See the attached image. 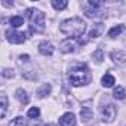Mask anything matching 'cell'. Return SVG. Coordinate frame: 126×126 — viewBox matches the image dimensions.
Returning <instances> with one entry per match:
<instances>
[{
  "label": "cell",
  "mask_w": 126,
  "mask_h": 126,
  "mask_svg": "<svg viewBox=\"0 0 126 126\" xmlns=\"http://www.w3.org/2000/svg\"><path fill=\"white\" fill-rule=\"evenodd\" d=\"M21 59H28V55H21Z\"/></svg>",
  "instance_id": "obj_24"
},
{
  "label": "cell",
  "mask_w": 126,
  "mask_h": 126,
  "mask_svg": "<svg viewBox=\"0 0 126 126\" xmlns=\"http://www.w3.org/2000/svg\"><path fill=\"white\" fill-rule=\"evenodd\" d=\"M94 59L98 62V64H101V62H102V59H104V52H102L101 49L95 50V53H94Z\"/></svg>",
  "instance_id": "obj_23"
},
{
  "label": "cell",
  "mask_w": 126,
  "mask_h": 126,
  "mask_svg": "<svg viewBox=\"0 0 126 126\" xmlns=\"http://www.w3.org/2000/svg\"><path fill=\"white\" fill-rule=\"evenodd\" d=\"M111 59L114 62H117V64H123V62H126V53H123V52H113L111 53Z\"/></svg>",
  "instance_id": "obj_13"
},
{
  "label": "cell",
  "mask_w": 126,
  "mask_h": 126,
  "mask_svg": "<svg viewBox=\"0 0 126 126\" xmlns=\"http://www.w3.org/2000/svg\"><path fill=\"white\" fill-rule=\"evenodd\" d=\"M70 82L73 86H85L91 83V71L85 64H74L70 70Z\"/></svg>",
  "instance_id": "obj_2"
},
{
  "label": "cell",
  "mask_w": 126,
  "mask_h": 126,
  "mask_svg": "<svg viewBox=\"0 0 126 126\" xmlns=\"http://www.w3.org/2000/svg\"><path fill=\"white\" fill-rule=\"evenodd\" d=\"M79 43H82V40H77V39H74V37H68V39H65V40L61 42L59 50H61L62 53H73V52L77 50Z\"/></svg>",
  "instance_id": "obj_5"
},
{
  "label": "cell",
  "mask_w": 126,
  "mask_h": 126,
  "mask_svg": "<svg viewBox=\"0 0 126 126\" xmlns=\"http://www.w3.org/2000/svg\"><path fill=\"white\" fill-rule=\"evenodd\" d=\"M27 116H28V117H31V119L39 117V116H40V110H39V107H31V108L28 110Z\"/></svg>",
  "instance_id": "obj_22"
},
{
  "label": "cell",
  "mask_w": 126,
  "mask_h": 126,
  "mask_svg": "<svg viewBox=\"0 0 126 126\" xmlns=\"http://www.w3.org/2000/svg\"><path fill=\"white\" fill-rule=\"evenodd\" d=\"M86 30V24L83 19L80 18H70V19H65L62 21L61 25H59V31L64 33L70 37H74V39H80V36L85 33Z\"/></svg>",
  "instance_id": "obj_1"
},
{
  "label": "cell",
  "mask_w": 126,
  "mask_h": 126,
  "mask_svg": "<svg viewBox=\"0 0 126 126\" xmlns=\"http://www.w3.org/2000/svg\"><path fill=\"white\" fill-rule=\"evenodd\" d=\"M49 92H50V85L46 83V85H43L40 89H37V96H39V98H43V96H46Z\"/></svg>",
  "instance_id": "obj_19"
},
{
  "label": "cell",
  "mask_w": 126,
  "mask_h": 126,
  "mask_svg": "<svg viewBox=\"0 0 126 126\" xmlns=\"http://www.w3.org/2000/svg\"><path fill=\"white\" fill-rule=\"evenodd\" d=\"M15 96L18 98V101H19L21 104H28V101H30V98H28V95H27V92H25L24 89H16Z\"/></svg>",
  "instance_id": "obj_11"
},
{
  "label": "cell",
  "mask_w": 126,
  "mask_h": 126,
  "mask_svg": "<svg viewBox=\"0 0 126 126\" xmlns=\"http://www.w3.org/2000/svg\"><path fill=\"white\" fill-rule=\"evenodd\" d=\"M80 117H82V122H89L92 119V110L88 107H83L80 111Z\"/></svg>",
  "instance_id": "obj_14"
},
{
  "label": "cell",
  "mask_w": 126,
  "mask_h": 126,
  "mask_svg": "<svg viewBox=\"0 0 126 126\" xmlns=\"http://www.w3.org/2000/svg\"><path fill=\"white\" fill-rule=\"evenodd\" d=\"M101 8H102V2L89 0V2L85 5V15L88 18H99V16H104Z\"/></svg>",
  "instance_id": "obj_4"
},
{
  "label": "cell",
  "mask_w": 126,
  "mask_h": 126,
  "mask_svg": "<svg viewBox=\"0 0 126 126\" xmlns=\"http://www.w3.org/2000/svg\"><path fill=\"white\" fill-rule=\"evenodd\" d=\"M0 101H2V111H0V116L5 117L6 116V110H8V98L5 94L0 95Z\"/></svg>",
  "instance_id": "obj_17"
},
{
  "label": "cell",
  "mask_w": 126,
  "mask_h": 126,
  "mask_svg": "<svg viewBox=\"0 0 126 126\" xmlns=\"http://www.w3.org/2000/svg\"><path fill=\"white\" fill-rule=\"evenodd\" d=\"M114 83H116V79H114L111 74H105V76L101 79V85H102L104 88H111V86H114Z\"/></svg>",
  "instance_id": "obj_12"
},
{
  "label": "cell",
  "mask_w": 126,
  "mask_h": 126,
  "mask_svg": "<svg viewBox=\"0 0 126 126\" xmlns=\"http://www.w3.org/2000/svg\"><path fill=\"white\" fill-rule=\"evenodd\" d=\"M39 52H40L42 55H45V56L52 55V53H53V46H52V43L47 42V40L40 42V45H39Z\"/></svg>",
  "instance_id": "obj_9"
},
{
  "label": "cell",
  "mask_w": 126,
  "mask_h": 126,
  "mask_svg": "<svg viewBox=\"0 0 126 126\" xmlns=\"http://www.w3.org/2000/svg\"><path fill=\"white\" fill-rule=\"evenodd\" d=\"M9 126H27V120H25L24 117H21V116H19V117H15V119H14V122H12Z\"/></svg>",
  "instance_id": "obj_21"
},
{
  "label": "cell",
  "mask_w": 126,
  "mask_h": 126,
  "mask_svg": "<svg viewBox=\"0 0 126 126\" xmlns=\"http://www.w3.org/2000/svg\"><path fill=\"white\" fill-rule=\"evenodd\" d=\"M45 126H56V125H53V123H47V125H45Z\"/></svg>",
  "instance_id": "obj_25"
},
{
  "label": "cell",
  "mask_w": 126,
  "mask_h": 126,
  "mask_svg": "<svg viewBox=\"0 0 126 126\" xmlns=\"http://www.w3.org/2000/svg\"><path fill=\"white\" fill-rule=\"evenodd\" d=\"M22 24H24V18L22 16H12L11 18V25L12 27L16 28V27H21Z\"/></svg>",
  "instance_id": "obj_20"
},
{
  "label": "cell",
  "mask_w": 126,
  "mask_h": 126,
  "mask_svg": "<svg viewBox=\"0 0 126 126\" xmlns=\"http://www.w3.org/2000/svg\"><path fill=\"white\" fill-rule=\"evenodd\" d=\"M123 31H125V25L120 24V25H116V27H113L111 30H108V36H110V37H116V36H119V34L123 33Z\"/></svg>",
  "instance_id": "obj_15"
},
{
  "label": "cell",
  "mask_w": 126,
  "mask_h": 126,
  "mask_svg": "<svg viewBox=\"0 0 126 126\" xmlns=\"http://www.w3.org/2000/svg\"><path fill=\"white\" fill-rule=\"evenodd\" d=\"M61 126H76V116L73 113H65L59 117Z\"/></svg>",
  "instance_id": "obj_8"
},
{
  "label": "cell",
  "mask_w": 126,
  "mask_h": 126,
  "mask_svg": "<svg viewBox=\"0 0 126 126\" xmlns=\"http://www.w3.org/2000/svg\"><path fill=\"white\" fill-rule=\"evenodd\" d=\"M113 95H114V98H116V99H125L126 92H125V89H123L122 86H117V88H114Z\"/></svg>",
  "instance_id": "obj_18"
},
{
  "label": "cell",
  "mask_w": 126,
  "mask_h": 126,
  "mask_svg": "<svg viewBox=\"0 0 126 126\" xmlns=\"http://www.w3.org/2000/svg\"><path fill=\"white\" fill-rule=\"evenodd\" d=\"M52 6L56 11H62L68 6V2H65V0H52Z\"/></svg>",
  "instance_id": "obj_16"
},
{
  "label": "cell",
  "mask_w": 126,
  "mask_h": 126,
  "mask_svg": "<svg viewBox=\"0 0 126 126\" xmlns=\"http://www.w3.org/2000/svg\"><path fill=\"white\" fill-rule=\"evenodd\" d=\"M6 39L11 43L19 45V43H24L25 42V34L24 33H19V31H15V30H8L6 31Z\"/></svg>",
  "instance_id": "obj_7"
},
{
  "label": "cell",
  "mask_w": 126,
  "mask_h": 126,
  "mask_svg": "<svg viewBox=\"0 0 126 126\" xmlns=\"http://www.w3.org/2000/svg\"><path fill=\"white\" fill-rule=\"evenodd\" d=\"M104 30H105V27H104L102 24H95L94 28H92L91 33H89V37H91V39H96V37H99V36L104 33Z\"/></svg>",
  "instance_id": "obj_10"
},
{
  "label": "cell",
  "mask_w": 126,
  "mask_h": 126,
  "mask_svg": "<svg viewBox=\"0 0 126 126\" xmlns=\"http://www.w3.org/2000/svg\"><path fill=\"white\" fill-rule=\"evenodd\" d=\"M25 16L30 21V28L31 31L42 33L45 30V14L37 11V9H27Z\"/></svg>",
  "instance_id": "obj_3"
},
{
  "label": "cell",
  "mask_w": 126,
  "mask_h": 126,
  "mask_svg": "<svg viewBox=\"0 0 126 126\" xmlns=\"http://www.w3.org/2000/svg\"><path fill=\"white\" fill-rule=\"evenodd\" d=\"M116 113H117V110L113 104H107L101 108V117L104 122H111L116 117Z\"/></svg>",
  "instance_id": "obj_6"
}]
</instances>
